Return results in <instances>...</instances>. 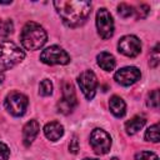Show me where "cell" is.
I'll return each mask as SVG.
<instances>
[{
    "label": "cell",
    "mask_w": 160,
    "mask_h": 160,
    "mask_svg": "<svg viewBox=\"0 0 160 160\" xmlns=\"http://www.w3.org/2000/svg\"><path fill=\"white\" fill-rule=\"evenodd\" d=\"M111 160H119V159H118V158H112Z\"/></svg>",
    "instance_id": "obj_27"
},
{
    "label": "cell",
    "mask_w": 160,
    "mask_h": 160,
    "mask_svg": "<svg viewBox=\"0 0 160 160\" xmlns=\"http://www.w3.org/2000/svg\"><path fill=\"white\" fill-rule=\"evenodd\" d=\"M52 92V84L50 80L45 79L40 82V86H39V94L42 95V96H49L51 95Z\"/></svg>",
    "instance_id": "obj_19"
},
{
    "label": "cell",
    "mask_w": 160,
    "mask_h": 160,
    "mask_svg": "<svg viewBox=\"0 0 160 160\" xmlns=\"http://www.w3.org/2000/svg\"><path fill=\"white\" fill-rule=\"evenodd\" d=\"M76 95L71 82H65L62 86V99L58 102V111L61 114H69L76 105Z\"/></svg>",
    "instance_id": "obj_9"
},
{
    "label": "cell",
    "mask_w": 160,
    "mask_h": 160,
    "mask_svg": "<svg viewBox=\"0 0 160 160\" xmlns=\"http://www.w3.org/2000/svg\"><path fill=\"white\" fill-rule=\"evenodd\" d=\"M28 104H29L28 98L21 92H11L5 99V108L14 116L24 115Z\"/></svg>",
    "instance_id": "obj_7"
},
{
    "label": "cell",
    "mask_w": 160,
    "mask_h": 160,
    "mask_svg": "<svg viewBox=\"0 0 160 160\" xmlns=\"http://www.w3.org/2000/svg\"><path fill=\"white\" fill-rule=\"evenodd\" d=\"M96 28H98L99 35L102 39H109L114 34V20H112L111 14L105 8H101L98 10Z\"/></svg>",
    "instance_id": "obj_6"
},
{
    "label": "cell",
    "mask_w": 160,
    "mask_h": 160,
    "mask_svg": "<svg viewBox=\"0 0 160 160\" xmlns=\"http://www.w3.org/2000/svg\"><path fill=\"white\" fill-rule=\"evenodd\" d=\"M140 76H141V72L135 66H125V68H121L114 75L116 82H119L120 85H124V86H129V85L135 84L140 79Z\"/></svg>",
    "instance_id": "obj_11"
},
{
    "label": "cell",
    "mask_w": 160,
    "mask_h": 160,
    "mask_svg": "<svg viewBox=\"0 0 160 160\" xmlns=\"http://www.w3.org/2000/svg\"><path fill=\"white\" fill-rule=\"evenodd\" d=\"M25 58V52L12 41L0 40V71H5L19 64Z\"/></svg>",
    "instance_id": "obj_3"
},
{
    "label": "cell",
    "mask_w": 160,
    "mask_h": 160,
    "mask_svg": "<svg viewBox=\"0 0 160 160\" xmlns=\"http://www.w3.org/2000/svg\"><path fill=\"white\" fill-rule=\"evenodd\" d=\"M69 149H70V151H71L72 154H76V152H78V150H79V142H78V138H76V136H74L72 140L70 141Z\"/></svg>",
    "instance_id": "obj_26"
},
{
    "label": "cell",
    "mask_w": 160,
    "mask_h": 160,
    "mask_svg": "<svg viewBox=\"0 0 160 160\" xmlns=\"http://www.w3.org/2000/svg\"><path fill=\"white\" fill-rule=\"evenodd\" d=\"M78 84L88 100H91L95 96L96 88H98V79L96 75L91 70H85L78 76Z\"/></svg>",
    "instance_id": "obj_8"
},
{
    "label": "cell",
    "mask_w": 160,
    "mask_h": 160,
    "mask_svg": "<svg viewBox=\"0 0 160 160\" xmlns=\"http://www.w3.org/2000/svg\"><path fill=\"white\" fill-rule=\"evenodd\" d=\"M135 160H159V158L151 151H140L135 155Z\"/></svg>",
    "instance_id": "obj_21"
},
{
    "label": "cell",
    "mask_w": 160,
    "mask_h": 160,
    "mask_svg": "<svg viewBox=\"0 0 160 160\" xmlns=\"http://www.w3.org/2000/svg\"><path fill=\"white\" fill-rule=\"evenodd\" d=\"M109 108L111 110V112L116 116V118H121L125 115V111H126V105L124 102V100L120 98V96H111L110 98V101H109Z\"/></svg>",
    "instance_id": "obj_14"
},
{
    "label": "cell",
    "mask_w": 160,
    "mask_h": 160,
    "mask_svg": "<svg viewBox=\"0 0 160 160\" xmlns=\"http://www.w3.org/2000/svg\"><path fill=\"white\" fill-rule=\"evenodd\" d=\"M48 35L42 26L34 21H29L21 30L20 40L25 49L28 50H38L44 46L46 42Z\"/></svg>",
    "instance_id": "obj_2"
},
{
    "label": "cell",
    "mask_w": 160,
    "mask_h": 160,
    "mask_svg": "<svg viewBox=\"0 0 160 160\" xmlns=\"http://www.w3.org/2000/svg\"><path fill=\"white\" fill-rule=\"evenodd\" d=\"M39 130H40V125L36 120H30L28 121L25 125H24V129H22V140H24V144L26 146H29L36 138V135L39 134Z\"/></svg>",
    "instance_id": "obj_12"
},
{
    "label": "cell",
    "mask_w": 160,
    "mask_h": 160,
    "mask_svg": "<svg viewBox=\"0 0 160 160\" xmlns=\"http://www.w3.org/2000/svg\"><path fill=\"white\" fill-rule=\"evenodd\" d=\"M159 59H160V55H159V44L154 48L152 52H151V56H150V66L152 68H156L158 64H159Z\"/></svg>",
    "instance_id": "obj_23"
},
{
    "label": "cell",
    "mask_w": 160,
    "mask_h": 160,
    "mask_svg": "<svg viewBox=\"0 0 160 160\" xmlns=\"http://www.w3.org/2000/svg\"><path fill=\"white\" fill-rule=\"evenodd\" d=\"M40 60L48 65H65L70 61V56L60 46L52 45L42 50L40 54Z\"/></svg>",
    "instance_id": "obj_4"
},
{
    "label": "cell",
    "mask_w": 160,
    "mask_h": 160,
    "mask_svg": "<svg viewBox=\"0 0 160 160\" xmlns=\"http://www.w3.org/2000/svg\"><path fill=\"white\" fill-rule=\"evenodd\" d=\"M44 134L49 140L56 141L64 135V126L58 121L48 122L44 128Z\"/></svg>",
    "instance_id": "obj_13"
},
{
    "label": "cell",
    "mask_w": 160,
    "mask_h": 160,
    "mask_svg": "<svg viewBox=\"0 0 160 160\" xmlns=\"http://www.w3.org/2000/svg\"><path fill=\"white\" fill-rule=\"evenodd\" d=\"M145 139L148 141H152V142H158L159 141V125L154 124L152 126H150L146 132H145Z\"/></svg>",
    "instance_id": "obj_18"
},
{
    "label": "cell",
    "mask_w": 160,
    "mask_h": 160,
    "mask_svg": "<svg viewBox=\"0 0 160 160\" xmlns=\"http://www.w3.org/2000/svg\"><path fill=\"white\" fill-rule=\"evenodd\" d=\"M118 12L120 16L122 18H129L130 15H132L134 12V8L129 4H125V2H121L119 6H118Z\"/></svg>",
    "instance_id": "obj_20"
},
{
    "label": "cell",
    "mask_w": 160,
    "mask_h": 160,
    "mask_svg": "<svg viewBox=\"0 0 160 160\" xmlns=\"http://www.w3.org/2000/svg\"><path fill=\"white\" fill-rule=\"evenodd\" d=\"M148 105H149L150 108L158 109V106H159V90H154L152 92L149 94Z\"/></svg>",
    "instance_id": "obj_22"
},
{
    "label": "cell",
    "mask_w": 160,
    "mask_h": 160,
    "mask_svg": "<svg viewBox=\"0 0 160 160\" xmlns=\"http://www.w3.org/2000/svg\"><path fill=\"white\" fill-rule=\"evenodd\" d=\"M90 145L95 154L104 155L111 148V138L102 129H94L90 135Z\"/></svg>",
    "instance_id": "obj_5"
},
{
    "label": "cell",
    "mask_w": 160,
    "mask_h": 160,
    "mask_svg": "<svg viewBox=\"0 0 160 160\" xmlns=\"http://www.w3.org/2000/svg\"><path fill=\"white\" fill-rule=\"evenodd\" d=\"M84 160H96V159H84Z\"/></svg>",
    "instance_id": "obj_28"
},
{
    "label": "cell",
    "mask_w": 160,
    "mask_h": 160,
    "mask_svg": "<svg viewBox=\"0 0 160 160\" xmlns=\"http://www.w3.org/2000/svg\"><path fill=\"white\" fill-rule=\"evenodd\" d=\"M145 119L142 116H134L132 119H130L129 121H126L125 124V130L129 135H134L136 134L140 129H142V126L145 125Z\"/></svg>",
    "instance_id": "obj_16"
},
{
    "label": "cell",
    "mask_w": 160,
    "mask_h": 160,
    "mask_svg": "<svg viewBox=\"0 0 160 160\" xmlns=\"http://www.w3.org/2000/svg\"><path fill=\"white\" fill-rule=\"evenodd\" d=\"M54 6L62 21L71 28L79 26L86 21L90 15L91 4L89 1H54Z\"/></svg>",
    "instance_id": "obj_1"
},
{
    "label": "cell",
    "mask_w": 160,
    "mask_h": 160,
    "mask_svg": "<svg viewBox=\"0 0 160 160\" xmlns=\"http://www.w3.org/2000/svg\"><path fill=\"white\" fill-rule=\"evenodd\" d=\"M9 156H10V150L8 145L0 141V160H8Z\"/></svg>",
    "instance_id": "obj_25"
},
{
    "label": "cell",
    "mask_w": 160,
    "mask_h": 160,
    "mask_svg": "<svg viewBox=\"0 0 160 160\" xmlns=\"http://www.w3.org/2000/svg\"><path fill=\"white\" fill-rule=\"evenodd\" d=\"M149 11H150L149 5H146V4H141V5L138 8V10H136V16H138L139 19H144V18L148 16Z\"/></svg>",
    "instance_id": "obj_24"
},
{
    "label": "cell",
    "mask_w": 160,
    "mask_h": 160,
    "mask_svg": "<svg viewBox=\"0 0 160 160\" xmlns=\"http://www.w3.org/2000/svg\"><path fill=\"white\" fill-rule=\"evenodd\" d=\"M98 65L105 70V71H111L114 70L115 68V58L110 54V52H106V51H102L98 55Z\"/></svg>",
    "instance_id": "obj_15"
},
{
    "label": "cell",
    "mask_w": 160,
    "mask_h": 160,
    "mask_svg": "<svg viewBox=\"0 0 160 160\" xmlns=\"http://www.w3.org/2000/svg\"><path fill=\"white\" fill-rule=\"evenodd\" d=\"M14 31V24L9 19L0 20V36H9Z\"/></svg>",
    "instance_id": "obj_17"
},
{
    "label": "cell",
    "mask_w": 160,
    "mask_h": 160,
    "mask_svg": "<svg viewBox=\"0 0 160 160\" xmlns=\"http://www.w3.org/2000/svg\"><path fill=\"white\" fill-rule=\"evenodd\" d=\"M119 51L129 58H134L140 54L141 51V42L140 40L134 35H125L119 40L118 44Z\"/></svg>",
    "instance_id": "obj_10"
}]
</instances>
